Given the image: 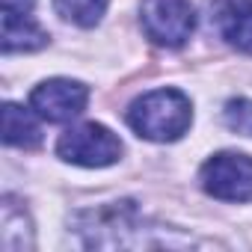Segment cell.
Returning <instances> with one entry per match:
<instances>
[{"label":"cell","mask_w":252,"mask_h":252,"mask_svg":"<svg viewBox=\"0 0 252 252\" xmlns=\"http://www.w3.org/2000/svg\"><path fill=\"white\" fill-rule=\"evenodd\" d=\"M54 6L71 24H77V27H95L101 21L104 9H107V0H54Z\"/></svg>","instance_id":"9"},{"label":"cell","mask_w":252,"mask_h":252,"mask_svg":"<svg viewBox=\"0 0 252 252\" xmlns=\"http://www.w3.org/2000/svg\"><path fill=\"white\" fill-rule=\"evenodd\" d=\"M48 33L30 21V15H9L3 12V51H39L45 48Z\"/></svg>","instance_id":"8"},{"label":"cell","mask_w":252,"mask_h":252,"mask_svg":"<svg viewBox=\"0 0 252 252\" xmlns=\"http://www.w3.org/2000/svg\"><path fill=\"white\" fill-rule=\"evenodd\" d=\"M222 119H225V125H228L234 134L252 137V101H249V98H234V101H228L225 110H222Z\"/></svg>","instance_id":"10"},{"label":"cell","mask_w":252,"mask_h":252,"mask_svg":"<svg viewBox=\"0 0 252 252\" xmlns=\"http://www.w3.org/2000/svg\"><path fill=\"white\" fill-rule=\"evenodd\" d=\"M202 187L222 202H249L252 199V158L237 152L214 155L202 166Z\"/></svg>","instance_id":"4"},{"label":"cell","mask_w":252,"mask_h":252,"mask_svg":"<svg viewBox=\"0 0 252 252\" xmlns=\"http://www.w3.org/2000/svg\"><path fill=\"white\" fill-rule=\"evenodd\" d=\"M140 21L155 45L181 48L196 27V12L190 0H143Z\"/></svg>","instance_id":"3"},{"label":"cell","mask_w":252,"mask_h":252,"mask_svg":"<svg viewBox=\"0 0 252 252\" xmlns=\"http://www.w3.org/2000/svg\"><path fill=\"white\" fill-rule=\"evenodd\" d=\"M0 6H3V12H9V15H30L36 0H0Z\"/></svg>","instance_id":"11"},{"label":"cell","mask_w":252,"mask_h":252,"mask_svg":"<svg viewBox=\"0 0 252 252\" xmlns=\"http://www.w3.org/2000/svg\"><path fill=\"white\" fill-rule=\"evenodd\" d=\"M57 155L68 163H77V166H110L119 160L122 155V143L113 131H107L104 125H95V122H86V125H77V128H68L60 143H57Z\"/></svg>","instance_id":"2"},{"label":"cell","mask_w":252,"mask_h":252,"mask_svg":"<svg viewBox=\"0 0 252 252\" xmlns=\"http://www.w3.org/2000/svg\"><path fill=\"white\" fill-rule=\"evenodd\" d=\"M3 143L18 146V149H33V146L42 143L39 122L30 116V110H24L18 104L3 107Z\"/></svg>","instance_id":"7"},{"label":"cell","mask_w":252,"mask_h":252,"mask_svg":"<svg viewBox=\"0 0 252 252\" xmlns=\"http://www.w3.org/2000/svg\"><path fill=\"white\" fill-rule=\"evenodd\" d=\"M86 101H89V89L77 80H68V77L45 80L30 95V107L48 122H68V119L80 116Z\"/></svg>","instance_id":"5"},{"label":"cell","mask_w":252,"mask_h":252,"mask_svg":"<svg viewBox=\"0 0 252 252\" xmlns=\"http://www.w3.org/2000/svg\"><path fill=\"white\" fill-rule=\"evenodd\" d=\"M220 36L237 51L252 54V0H228L217 12Z\"/></svg>","instance_id":"6"},{"label":"cell","mask_w":252,"mask_h":252,"mask_svg":"<svg viewBox=\"0 0 252 252\" xmlns=\"http://www.w3.org/2000/svg\"><path fill=\"white\" fill-rule=\"evenodd\" d=\"M193 122V110L184 92L178 89H155L137 98L128 110V125L143 137L155 143L178 140Z\"/></svg>","instance_id":"1"}]
</instances>
